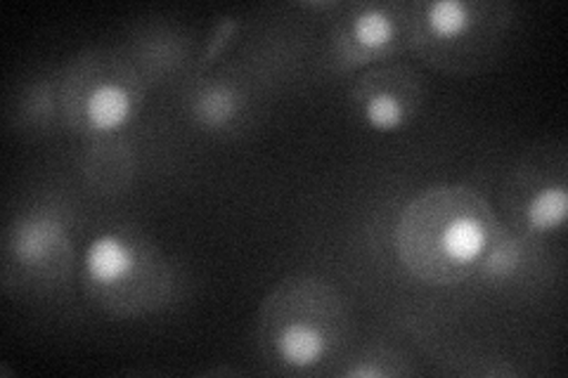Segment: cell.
<instances>
[{"instance_id":"obj_2","label":"cell","mask_w":568,"mask_h":378,"mask_svg":"<svg viewBox=\"0 0 568 378\" xmlns=\"http://www.w3.org/2000/svg\"><path fill=\"white\" fill-rule=\"evenodd\" d=\"M342 296L320 279L282 282L263 300L258 338L268 362L280 371L311 374L339 362L346 334Z\"/></svg>"},{"instance_id":"obj_10","label":"cell","mask_w":568,"mask_h":378,"mask_svg":"<svg viewBox=\"0 0 568 378\" xmlns=\"http://www.w3.org/2000/svg\"><path fill=\"white\" fill-rule=\"evenodd\" d=\"M244 90L225 76H204L187 93V114L206 133H227L246 112Z\"/></svg>"},{"instance_id":"obj_4","label":"cell","mask_w":568,"mask_h":378,"mask_svg":"<svg viewBox=\"0 0 568 378\" xmlns=\"http://www.w3.org/2000/svg\"><path fill=\"white\" fill-rule=\"evenodd\" d=\"M85 292L102 308L133 317L164 308L173 294L166 260L129 229H104L81 256Z\"/></svg>"},{"instance_id":"obj_1","label":"cell","mask_w":568,"mask_h":378,"mask_svg":"<svg viewBox=\"0 0 568 378\" xmlns=\"http://www.w3.org/2000/svg\"><path fill=\"white\" fill-rule=\"evenodd\" d=\"M500 221L481 194L465 185L424 190L400 211L394 246L400 265L429 286L476 275Z\"/></svg>"},{"instance_id":"obj_13","label":"cell","mask_w":568,"mask_h":378,"mask_svg":"<svg viewBox=\"0 0 568 378\" xmlns=\"http://www.w3.org/2000/svg\"><path fill=\"white\" fill-rule=\"evenodd\" d=\"M413 374L410 367H405V359L396 350L365 348L353 359H346V365L336 369V376L342 378H388V376H407Z\"/></svg>"},{"instance_id":"obj_8","label":"cell","mask_w":568,"mask_h":378,"mask_svg":"<svg viewBox=\"0 0 568 378\" xmlns=\"http://www.w3.org/2000/svg\"><path fill=\"white\" fill-rule=\"evenodd\" d=\"M422 79L403 64H379L361 71L351 88L353 112L375 133H398L422 106Z\"/></svg>"},{"instance_id":"obj_3","label":"cell","mask_w":568,"mask_h":378,"mask_svg":"<svg viewBox=\"0 0 568 378\" xmlns=\"http://www.w3.org/2000/svg\"><path fill=\"white\" fill-rule=\"evenodd\" d=\"M407 50L448 74H469L505 41L511 10L503 3L429 0L405 6Z\"/></svg>"},{"instance_id":"obj_5","label":"cell","mask_w":568,"mask_h":378,"mask_svg":"<svg viewBox=\"0 0 568 378\" xmlns=\"http://www.w3.org/2000/svg\"><path fill=\"white\" fill-rule=\"evenodd\" d=\"M145 79L129 55L93 48L69 62L60 79L62 121L79 135L106 140L140 114Z\"/></svg>"},{"instance_id":"obj_9","label":"cell","mask_w":568,"mask_h":378,"mask_svg":"<svg viewBox=\"0 0 568 378\" xmlns=\"http://www.w3.org/2000/svg\"><path fill=\"white\" fill-rule=\"evenodd\" d=\"M514 211L519 215V234L526 239H545L559 234L568 221V177L566 164L545 175L521 180Z\"/></svg>"},{"instance_id":"obj_6","label":"cell","mask_w":568,"mask_h":378,"mask_svg":"<svg viewBox=\"0 0 568 378\" xmlns=\"http://www.w3.org/2000/svg\"><path fill=\"white\" fill-rule=\"evenodd\" d=\"M407 50V14L398 3H351L339 8L329 31V62L339 71H365Z\"/></svg>"},{"instance_id":"obj_7","label":"cell","mask_w":568,"mask_h":378,"mask_svg":"<svg viewBox=\"0 0 568 378\" xmlns=\"http://www.w3.org/2000/svg\"><path fill=\"white\" fill-rule=\"evenodd\" d=\"M6 267L27 284H60L74 263L71 229L58 206L22 211L3 237Z\"/></svg>"},{"instance_id":"obj_12","label":"cell","mask_w":568,"mask_h":378,"mask_svg":"<svg viewBox=\"0 0 568 378\" xmlns=\"http://www.w3.org/2000/svg\"><path fill=\"white\" fill-rule=\"evenodd\" d=\"M60 79H62V71L58 76H43L41 81L31 83L22 93V98H20V121L31 125L33 131L45 133L58 121H62Z\"/></svg>"},{"instance_id":"obj_11","label":"cell","mask_w":568,"mask_h":378,"mask_svg":"<svg viewBox=\"0 0 568 378\" xmlns=\"http://www.w3.org/2000/svg\"><path fill=\"white\" fill-rule=\"evenodd\" d=\"M528 246L530 242L526 237L500 223L484 260L476 267V277L488 284H505L514 279L526 267Z\"/></svg>"}]
</instances>
